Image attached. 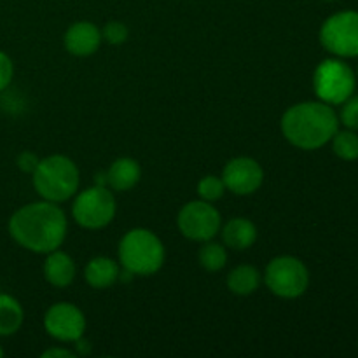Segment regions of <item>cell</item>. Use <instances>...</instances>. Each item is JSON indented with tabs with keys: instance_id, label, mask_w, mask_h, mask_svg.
Here are the masks:
<instances>
[{
	"instance_id": "cell-22",
	"label": "cell",
	"mask_w": 358,
	"mask_h": 358,
	"mask_svg": "<svg viewBox=\"0 0 358 358\" xmlns=\"http://www.w3.org/2000/svg\"><path fill=\"white\" fill-rule=\"evenodd\" d=\"M129 30L124 23L121 21H108L105 27L101 28V38L108 42L110 45H121L128 41Z\"/></svg>"
},
{
	"instance_id": "cell-25",
	"label": "cell",
	"mask_w": 358,
	"mask_h": 358,
	"mask_svg": "<svg viewBox=\"0 0 358 358\" xmlns=\"http://www.w3.org/2000/svg\"><path fill=\"white\" fill-rule=\"evenodd\" d=\"M17 168H20L21 171H24V173H34L35 166L38 164V157L35 156L34 152H30V150H24V152H21L20 156H17Z\"/></svg>"
},
{
	"instance_id": "cell-27",
	"label": "cell",
	"mask_w": 358,
	"mask_h": 358,
	"mask_svg": "<svg viewBox=\"0 0 358 358\" xmlns=\"http://www.w3.org/2000/svg\"><path fill=\"white\" fill-rule=\"evenodd\" d=\"M3 357V348H2V346H0V358H2Z\"/></svg>"
},
{
	"instance_id": "cell-20",
	"label": "cell",
	"mask_w": 358,
	"mask_h": 358,
	"mask_svg": "<svg viewBox=\"0 0 358 358\" xmlns=\"http://www.w3.org/2000/svg\"><path fill=\"white\" fill-rule=\"evenodd\" d=\"M332 150L336 156L343 161H357L358 159V135L353 129L345 131H336L332 136Z\"/></svg>"
},
{
	"instance_id": "cell-17",
	"label": "cell",
	"mask_w": 358,
	"mask_h": 358,
	"mask_svg": "<svg viewBox=\"0 0 358 358\" xmlns=\"http://www.w3.org/2000/svg\"><path fill=\"white\" fill-rule=\"evenodd\" d=\"M262 275L255 266L240 264L227 275V289L236 296H250L261 287Z\"/></svg>"
},
{
	"instance_id": "cell-18",
	"label": "cell",
	"mask_w": 358,
	"mask_h": 358,
	"mask_svg": "<svg viewBox=\"0 0 358 358\" xmlns=\"http://www.w3.org/2000/svg\"><path fill=\"white\" fill-rule=\"evenodd\" d=\"M24 322V310L10 294H0V338L14 336Z\"/></svg>"
},
{
	"instance_id": "cell-16",
	"label": "cell",
	"mask_w": 358,
	"mask_h": 358,
	"mask_svg": "<svg viewBox=\"0 0 358 358\" xmlns=\"http://www.w3.org/2000/svg\"><path fill=\"white\" fill-rule=\"evenodd\" d=\"M140 177H142V168L138 161L133 157H117L107 170L105 182L112 191L126 192L138 184Z\"/></svg>"
},
{
	"instance_id": "cell-15",
	"label": "cell",
	"mask_w": 358,
	"mask_h": 358,
	"mask_svg": "<svg viewBox=\"0 0 358 358\" xmlns=\"http://www.w3.org/2000/svg\"><path fill=\"white\" fill-rule=\"evenodd\" d=\"M119 276H121V264L107 255L90 259L84 268V280L91 289H108L117 282Z\"/></svg>"
},
{
	"instance_id": "cell-19",
	"label": "cell",
	"mask_w": 358,
	"mask_h": 358,
	"mask_svg": "<svg viewBox=\"0 0 358 358\" xmlns=\"http://www.w3.org/2000/svg\"><path fill=\"white\" fill-rule=\"evenodd\" d=\"M198 261L205 271L217 273L220 269L226 268L227 264V250L226 245L215 243V241L208 240L201 245L198 252Z\"/></svg>"
},
{
	"instance_id": "cell-11",
	"label": "cell",
	"mask_w": 358,
	"mask_h": 358,
	"mask_svg": "<svg viewBox=\"0 0 358 358\" xmlns=\"http://www.w3.org/2000/svg\"><path fill=\"white\" fill-rule=\"evenodd\" d=\"M222 180L226 191L236 196H250L261 189L264 182V170L261 164L248 156L233 157L222 170Z\"/></svg>"
},
{
	"instance_id": "cell-4",
	"label": "cell",
	"mask_w": 358,
	"mask_h": 358,
	"mask_svg": "<svg viewBox=\"0 0 358 358\" xmlns=\"http://www.w3.org/2000/svg\"><path fill=\"white\" fill-rule=\"evenodd\" d=\"M31 184L42 199L59 205L69 201L79 191V168L69 156L63 154L42 157L31 173Z\"/></svg>"
},
{
	"instance_id": "cell-5",
	"label": "cell",
	"mask_w": 358,
	"mask_h": 358,
	"mask_svg": "<svg viewBox=\"0 0 358 358\" xmlns=\"http://www.w3.org/2000/svg\"><path fill=\"white\" fill-rule=\"evenodd\" d=\"M355 86L352 66L339 58L324 59L313 72V91L324 103L343 105L355 93Z\"/></svg>"
},
{
	"instance_id": "cell-24",
	"label": "cell",
	"mask_w": 358,
	"mask_h": 358,
	"mask_svg": "<svg viewBox=\"0 0 358 358\" xmlns=\"http://www.w3.org/2000/svg\"><path fill=\"white\" fill-rule=\"evenodd\" d=\"M14 77V63L7 52L0 51V93L7 90Z\"/></svg>"
},
{
	"instance_id": "cell-8",
	"label": "cell",
	"mask_w": 358,
	"mask_h": 358,
	"mask_svg": "<svg viewBox=\"0 0 358 358\" xmlns=\"http://www.w3.org/2000/svg\"><path fill=\"white\" fill-rule=\"evenodd\" d=\"M320 44L338 58L358 56V13L341 10L324 21L320 28Z\"/></svg>"
},
{
	"instance_id": "cell-12",
	"label": "cell",
	"mask_w": 358,
	"mask_h": 358,
	"mask_svg": "<svg viewBox=\"0 0 358 358\" xmlns=\"http://www.w3.org/2000/svg\"><path fill=\"white\" fill-rule=\"evenodd\" d=\"M101 42V28L91 21H76L66 28L63 35V44L65 49L72 56L86 58V56L94 55L100 49Z\"/></svg>"
},
{
	"instance_id": "cell-1",
	"label": "cell",
	"mask_w": 358,
	"mask_h": 358,
	"mask_svg": "<svg viewBox=\"0 0 358 358\" xmlns=\"http://www.w3.org/2000/svg\"><path fill=\"white\" fill-rule=\"evenodd\" d=\"M10 238L21 248L34 254H49L63 245L69 220L58 203L34 201L21 206L7 224Z\"/></svg>"
},
{
	"instance_id": "cell-7",
	"label": "cell",
	"mask_w": 358,
	"mask_h": 358,
	"mask_svg": "<svg viewBox=\"0 0 358 358\" xmlns=\"http://www.w3.org/2000/svg\"><path fill=\"white\" fill-rule=\"evenodd\" d=\"M117 205L107 185H93L77 192L72 203V217L84 229H103L114 220Z\"/></svg>"
},
{
	"instance_id": "cell-3",
	"label": "cell",
	"mask_w": 358,
	"mask_h": 358,
	"mask_svg": "<svg viewBox=\"0 0 358 358\" xmlns=\"http://www.w3.org/2000/svg\"><path fill=\"white\" fill-rule=\"evenodd\" d=\"M166 250L154 231L145 227L129 229L119 241L117 261L131 276H152L163 268Z\"/></svg>"
},
{
	"instance_id": "cell-14",
	"label": "cell",
	"mask_w": 358,
	"mask_h": 358,
	"mask_svg": "<svg viewBox=\"0 0 358 358\" xmlns=\"http://www.w3.org/2000/svg\"><path fill=\"white\" fill-rule=\"evenodd\" d=\"M222 241L227 248L243 252L257 241V227L247 217H234L220 227Z\"/></svg>"
},
{
	"instance_id": "cell-23",
	"label": "cell",
	"mask_w": 358,
	"mask_h": 358,
	"mask_svg": "<svg viewBox=\"0 0 358 358\" xmlns=\"http://www.w3.org/2000/svg\"><path fill=\"white\" fill-rule=\"evenodd\" d=\"M341 122L348 129L358 131V94H352V96L343 103Z\"/></svg>"
},
{
	"instance_id": "cell-10",
	"label": "cell",
	"mask_w": 358,
	"mask_h": 358,
	"mask_svg": "<svg viewBox=\"0 0 358 358\" xmlns=\"http://www.w3.org/2000/svg\"><path fill=\"white\" fill-rule=\"evenodd\" d=\"M44 329L59 343H76L86 332V317L72 303H56L44 313Z\"/></svg>"
},
{
	"instance_id": "cell-6",
	"label": "cell",
	"mask_w": 358,
	"mask_h": 358,
	"mask_svg": "<svg viewBox=\"0 0 358 358\" xmlns=\"http://www.w3.org/2000/svg\"><path fill=\"white\" fill-rule=\"evenodd\" d=\"M264 283L269 292L282 299H297L310 285V271L301 259L278 255L266 266Z\"/></svg>"
},
{
	"instance_id": "cell-28",
	"label": "cell",
	"mask_w": 358,
	"mask_h": 358,
	"mask_svg": "<svg viewBox=\"0 0 358 358\" xmlns=\"http://www.w3.org/2000/svg\"><path fill=\"white\" fill-rule=\"evenodd\" d=\"M324 2H336V0H324Z\"/></svg>"
},
{
	"instance_id": "cell-26",
	"label": "cell",
	"mask_w": 358,
	"mask_h": 358,
	"mask_svg": "<svg viewBox=\"0 0 358 358\" xmlns=\"http://www.w3.org/2000/svg\"><path fill=\"white\" fill-rule=\"evenodd\" d=\"M77 353L72 352L69 348H62V346H56V348H49L42 353V358H76Z\"/></svg>"
},
{
	"instance_id": "cell-21",
	"label": "cell",
	"mask_w": 358,
	"mask_h": 358,
	"mask_svg": "<svg viewBox=\"0 0 358 358\" xmlns=\"http://www.w3.org/2000/svg\"><path fill=\"white\" fill-rule=\"evenodd\" d=\"M196 191H198L199 199L215 203L226 194V185H224L222 177H217V175H206V177H203L201 180L198 182Z\"/></svg>"
},
{
	"instance_id": "cell-9",
	"label": "cell",
	"mask_w": 358,
	"mask_h": 358,
	"mask_svg": "<svg viewBox=\"0 0 358 358\" xmlns=\"http://www.w3.org/2000/svg\"><path fill=\"white\" fill-rule=\"evenodd\" d=\"M177 226L182 236L191 241L205 243L220 233L222 217L210 201L196 199L185 203L177 215Z\"/></svg>"
},
{
	"instance_id": "cell-2",
	"label": "cell",
	"mask_w": 358,
	"mask_h": 358,
	"mask_svg": "<svg viewBox=\"0 0 358 358\" xmlns=\"http://www.w3.org/2000/svg\"><path fill=\"white\" fill-rule=\"evenodd\" d=\"M282 133L290 145L317 150L332 140L339 129V117L332 105L324 101H301L282 115Z\"/></svg>"
},
{
	"instance_id": "cell-13",
	"label": "cell",
	"mask_w": 358,
	"mask_h": 358,
	"mask_svg": "<svg viewBox=\"0 0 358 358\" xmlns=\"http://www.w3.org/2000/svg\"><path fill=\"white\" fill-rule=\"evenodd\" d=\"M42 271H44V278L48 280L49 285L56 287V289H66L76 280L77 266L66 252L56 248V250L45 254Z\"/></svg>"
}]
</instances>
